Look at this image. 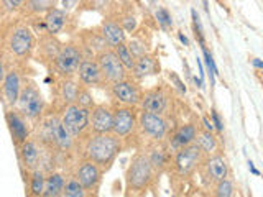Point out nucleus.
Listing matches in <instances>:
<instances>
[{
	"mask_svg": "<svg viewBox=\"0 0 263 197\" xmlns=\"http://www.w3.org/2000/svg\"><path fill=\"white\" fill-rule=\"evenodd\" d=\"M81 160H87L107 171L123 148V142L114 133H87L81 136Z\"/></svg>",
	"mask_w": 263,
	"mask_h": 197,
	"instance_id": "1",
	"label": "nucleus"
},
{
	"mask_svg": "<svg viewBox=\"0 0 263 197\" xmlns=\"http://www.w3.org/2000/svg\"><path fill=\"white\" fill-rule=\"evenodd\" d=\"M155 169L152 168L145 153H137L132 158L127 174H125V184H127V195H142L148 187L152 186L155 179Z\"/></svg>",
	"mask_w": 263,
	"mask_h": 197,
	"instance_id": "2",
	"label": "nucleus"
},
{
	"mask_svg": "<svg viewBox=\"0 0 263 197\" xmlns=\"http://www.w3.org/2000/svg\"><path fill=\"white\" fill-rule=\"evenodd\" d=\"M138 130L150 143H160L171 133V125L164 115L142 110L138 112Z\"/></svg>",
	"mask_w": 263,
	"mask_h": 197,
	"instance_id": "3",
	"label": "nucleus"
},
{
	"mask_svg": "<svg viewBox=\"0 0 263 197\" xmlns=\"http://www.w3.org/2000/svg\"><path fill=\"white\" fill-rule=\"evenodd\" d=\"M84 60L81 46L74 43H64L61 45L60 51L53 60L56 72L63 77H74L79 69V64Z\"/></svg>",
	"mask_w": 263,
	"mask_h": 197,
	"instance_id": "4",
	"label": "nucleus"
},
{
	"mask_svg": "<svg viewBox=\"0 0 263 197\" xmlns=\"http://www.w3.org/2000/svg\"><path fill=\"white\" fill-rule=\"evenodd\" d=\"M138 130V110L137 107L115 105L114 107V125L112 133L117 135L122 142L132 138Z\"/></svg>",
	"mask_w": 263,
	"mask_h": 197,
	"instance_id": "5",
	"label": "nucleus"
},
{
	"mask_svg": "<svg viewBox=\"0 0 263 197\" xmlns=\"http://www.w3.org/2000/svg\"><path fill=\"white\" fill-rule=\"evenodd\" d=\"M89 115L90 109H86V107H81L78 104H71L64 107L61 123L74 140H79L89 131Z\"/></svg>",
	"mask_w": 263,
	"mask_h": 197,
	"instance_id": "6",
	"label": "nucleus"
},
{
	"mask_svg": "<svg viewBox=\"0 0 263 197\" xmlns=\"http://www.w3.org/2000/svg\"><path fill=\"white\" fill-rule=\"evenodd\" d=\"M205 160V156L202 154V151L197 148L196 143H191L184 148H181L176 153H173V168L178 172L179 176H189L193 174L194 171H197L201 168L202 161Z\"/></svg>",
	"mask_w": 263,
	"mask_h": 197,
	"instance_id": "7",
	"label": "nucleus"
},
{
	"mask_svg": "<svg viewBox=\"0 0 263 197\" xmlns=\"http://www.w3.org/2000/svg\"><path fill=\"white\" fill-rule=\"evenodd\" d=\"M109 92L112 95V98L119 105H128V107H138L140 98H142V87L140 84L132 79L130 76L122 79L119 82H114V84L109 86Z\"/></svg>",
	"mask_w": 263,
	"mask_h": 197,
	"instance_id": "8",
	"label": "nucleus"
},
{
	"mask_svg": "<svg viewBox=\"0 0 263 197\" xmlns=\"http://www.w3.org/2000/svg\"><path fill=\"white\" fill-rule=\"evenodd\" d=\"M96 61L99 64V69L102 72V77L107 84H114V82H119L122 79L128 77V71L123 68V64L115 54L112 48H107L105 51L96 56Z\"/></svg>",
	"mask_w": 263,
	"mask_h": 197,
	"instance_id": "9",
	"label": "nucleus"
},
{
	"mask_svg": "<svg viewBox=\"0 0 263 197\" xmlns=\"http://www.w3.org/2000/svg\"><path fill=\"white\" fill-rule=\"evenodd\" d=\"M201 176L204 184L212 186L219 183L222 179H227L230 176V166H229V161L224 154L216 153L212 156H208L202 164H201Z\"/></svg>",
	"mask_w": 263,
	"mask_h": 197,
	"instance_id": "10",
	"label": "nucleus"
},
{
	"mask_svg": "<svg viewBox=\"0 0 263 197\" xmlns=\"http://www.w3.org/2000/svg\"><path fill=\"white\" fill-rule=\"evenodd\" d=\"M72 176L79 181V184L86 189L87 194H97L104 178V169L99 168L92 161L81 160Z\"/></svg>",
	"mask_w": 263,
	"mask_h": 197,
	"instance_id": "11",
	"label": "nucleus"
},
{
	"mask_svg": "<svg viewBox=\"0 0 263 197\" xmlns=\"http://www.w3.org/2000/svg\"><path fill=\"white\" fill-rule=\"evenodd\" d=\"M18 109L22 112L23 117H27L30 120H36L40 119L41 112L45 109V101L43 97H41L40 90L33 86H27L22 92H20V97H18Z\"/></svg>",
	"mask_w": 263,
	"mask_h": 197,
	"instance_id": "12",
	"label": "nucleus"
},
{
	"mask_svg": "<svg viewBox=\"0 0 263 197\" xmlns=\"http://www.w3.org/2000/svg\"><path fill=\"white\" fill-rule=\"evenodd\" d=\"M138 107L145 112L152 113H160L164 115L170 107V94L163 87H153L142 92V98H140Z\"/></svg>",
	"mask_w": 263,
	"mask_h": 197,
	"instance_id": "13",
	"label": "nucleus"
},
{
	"mask_svg": "<svg viewBox=\"0 0 263 197\" xmlns=\"http://www.w3.org/2000/svg\"><path fill=\"white\" fill-rule=\"evenodd\" d=\"M112 125H114V107L99 104L90 109L89 133H112Z\"/></svg>",
	"mask_w": 263,
	"mask_h": 197,
	"instance_id": "14",
	"label": "nucleus"
},
{
	"mask_svg": "<svg viewBox=\"0 0 263 197\" xmlns=\"http://www.w3.org/2000/svg\"><path fill=\"white\" fill-rule=\"evenodd\" d=\"M197 131H199V127L193 122L184 123V125H179L175 131H171L166 140H164L168 150L171 153H176L178 150H181V148L194 143V140L197 136Z\"/></svg>",
	"mask_w": 263,
	"mask_h": 197,
	"instance_id": "15",
	"label": "nucleus"
},
{
	"mask_svg": "<svg viewBox=\"0 0 263 197\" xmlns=\"http://www.w3.org/2000/svg\"><path fill=\"white\" fill-rule=\"evenodd\" d=\"M79 77V84L84 87H104L107 82L102 77V72L99 69V64L92 57H84L79 64V69L76 72Z\"/></svg>",
	"mask_w": 263,
	"mask_h": 197,
	"instance_id": "16",
	"label": "nucleus"
},
{
	"mask_svg": "<svg viewBox=\"0 0 263 197\" xmlns=\"http://www.w3.org/2000/svg\"><path fill=\"white\" fill-rule=\"evenodd\" d=\"M146 158L150 161L152 168L155 169V172H161L166 169L171 164V158L173 153L168 150L166 142H160V143H150V146L146 148Z\"/></svg>",
	"mask_w": 263,
	"mask_h": 197,
	"instance_id": "17",
	"label": "nucleus"
},
{
	"mask_svg": "<svg viewBox=\"0 0 263 197\" xmlns=\"http://www.w3.org/2000/svg\"><path fill=\"white\" fill-rule=\"evenodd\" d=\"M8 48H10V51L18 57L28 56L30 51L33 49V33H31V30L27 27L16 28L12 33L10 40H8Z\"/></svg>",
	"mask_w": 263,
	"mask_h": 197,
	"instance_id": "18",
	"label": "nucleus"
},
{
	"mask_svg": "<svg viewBox=\"0 0 263 197\" xmlns=\"http://www.w3.org/2000/svg\"><path fill=\"white\" fill-rule=\"evenodd\" d=\"M5 119H7L8 130H10V133H12L13 143L20 146L23 142H27L28 135H30V130H28L27 120H25L23 115L16 110H10V112H7Z\"/></svg>",
	"mask_w": 263,
	"mask_h": 197,
	"instance_id": "19",
	"label": "nucleus"
},
{
	"mask_svg": "<svg viewBox=\"0 0 263 197\" xmlns=\"http://www.w3.org/2000/svg\"><path fill=\"white\" fill-rule=\"evenodd\" d=\"M158 68H160V64H158V60H156V56L152 53H146L135 60L134 66H132V69H130V77L140 82L142 79L155 74Z\"/></svg>",
	"mask_w": 263,
	"mask_h": 197,
	"instance_id": "20",
	"label": "nucleus"
},
{
	"mask_svg": "<svg viewBox=\"0 0 263 197\" xmlns=\"http://www.w3.org/2000/svg\"><path fill=\"white\" fill-rule=\"evenodd\" d=\"M99 31H101L102 38L105 40L107 46L112 48V49L117 48L119 45L127 43V35H125V31H123V28L120 27L119 22L104 20Z\"/></svg>",
	"mask_w": 263,
	"mask_h": 197,
	"instance_id": "21",
	"label": "nucleus"
},
{
	"mask_svg": "<svg viewBox=\"0 0 263 197\" xmlns=\"http://www.w3.org/2000/svg\"><path fill=\"white\" fill-rule=\"evenodd\" d=\"M4 97H5V102L13 107L16 102H18V97L22 92V81H20V74L16 72L15 69L5 72V77H4Z\"/></svg>",
	"mask_w": 263,
	"mask_h": 197,
	"instance_id": "22",
	"label": "nucleus"
},
{
	"mask_svg": "<svg viewBox=\"0 0 263 197\" xmlns=\"http://www.w3.org/2000/svg\"><path fill=\"white\" fill-rule=\"evenodd\" d=\"M20 158L23 166L33 171L40 168V161H41V148L35 140H27L20 145Z\"/></svg>",
	"mask_w": 263,
	"mask_h": 197,
	"instance_id": "23",
	"label": "nucleus"
},
{
	"mask_svg": "<svg viewBox=\"0 0 263 197\" xmlns=\"http://www.w3.org/2000/svg\"><path fill=\"white\" fill-rule=\"evenodd\" d=\"M109 48L105 43V40L102 38L101 31L99 30H87L84 31V35H82V54H84V51H87L90 56L96 60L97 54H101L102 51H105V49Z\"/></svg>",
	"mask_w": 263,
	"mask_h": 197,
	"instance_id": "24",
	"label": "nucleus"
},
{
	"mask_svg": "<svg viewBox=\"0 0 263 197\" xmlns=\"http://www.w3.org/2000/svg\"><path fill=\"white\" fill-rule=\"evenodd\" d=\"M194 143L197 145V148L202 151V154L208 158V156H212L219 153V140L214 135V131H208V130H199L197 131V136L194 140Z\"/></svg>",
	"mask_w": 263,
	"mask_h": 197,
	"instance_id": "25",
	"label": "nucleus"
},
{
	"mask_svg": "<svg viewBox=\"0 0 263 197\" xmlns=\"http://www.w3.org/2000/svg\"><path fill=\"white\" fill-rule=\"evenodd\" d=\"M66 22H68V13L61 8H51L49 12H46L45 16V28L49 35H58L63 28Z\"/></svg>",
	"mask_w": 263,
	"mask_h": 197,
	"instance_id": "26",
	"label": "nucleus"
},
{
	"mask_svg": "<svg viewBox=\"0 0 263 197\" xmlns=\"http://www.w3.org/2000/svg\"><path fill=\"white\" fill-rule=\"evenodd\" d=\"M64 183L66 178L61 174V172H49L45 179V191L41 197H58L63 194L64 189Z\"/></svg>",
	"mask_w": 263,
	"mask_h": 197,
	"instance_id": "27",
	"label": "nucleus"
},
{
	"mask_svg": "<svg viewBox=\"0 0 263 197\" xmlns=\"http://www.w3.org/2000/svg\"><path fill=\"white\" fill-rule=\"evenodd\" d=\"M79 82L74 81L72 77H63L61 84H60V98L63 101L64 107L76 104V97H78V90H79Z\"/></svg>",
	"mask_w": 263,
	"mask_h": 197,
	"instance_id": "28",
	"label": "nucleus"
},
{
	"mask_svg": "<svg viewBox=\"0 0 263 197\" xmlns=\"http://www.w3.org/2000/svg\"><path fill=\"white\" fill-rule=\"evenodd\" d=\"M45 172L38 169H33L31 171V178H30V192L33 197H41L45 191Z\"/></svg>",
	"mask_w": 263,
	"mask_h": 197,
	"instance_id": "29",
	"label": "nucleus"
},
{
	"mask_svg": "<svg viewBox=\"0 0 263 197\" xmlns=\"http://www.w3.org/2000/svg\"><path fill=\"white\" fill-rule=\"evenodd\" d=\"M63 194L66 197H86V189L79 184V181L74 178V176H69L66 178V183H64V189H63Z\"/></svg>",
	"mask_w": 263,
	"mask_h": 197,
	"instance_id": "30",
	"label": "nucleus"
},
{
	"mask_svg": "<svg viewBox=\"0 0 263 197\" xmlns=\"http://www.w3.org/2000/svg\"><path fill=\"white\" fill-rule=\"evenodd\" d=\"M212 197H234V183L227 179H222L219 183L212 184Z\"/></svg>",
	"mask_w": 263,
	"mask_h": 197,
	"instance_id": "31",
	"label": "nucleus"
},
{
	"mask_svg": "<svg viewBox=\"0 0 263 197\" xmlns=\"http://www.w3.org/2000/svg\"><path fill=\"white\" fill-rule=\"evenodd\" d=\"M114 51H115V54H117V57L120 60V63L123 64V68H125V69L130 72L132 66H134V63H135V57L132 56V53L128 51L127 45H125V43H123V45H119L117 48H114Z\"/></svg>",
	"mask_w": 263,
	"mask_h": 197,
	"instance_id": "32",
	"label": "nucleus"
},
{
	"mask_svg": "<svg viewBox=\"0 0 263 197\" xmlns=\"http://www.w3.org/2000/svg\"><path fill=\"white\" fill-rule=\"evenodd\" d=\"M127 48H128V51L132 53V56L135 57H140V56H143V54H146V53H150V49H148V46L145 45V41H142V40H138V38H134V40H130V41H127Z\"/></svg>",
	"mask_w": 263,
	"mask_h": 197,
	"instance_id": "33",
	"label": "nucleus"
},
{
	"mask_svg": "<svg viewBox=\"0 0 263 197\" xmlns=\"http://www.w3.org/2000/svg\"><path fill=\"white\" fill-rule=\"evenodd\" d=\"M76 104L81 105V107H86V109H92V107L96 105L94 104V97H92V94H90L89 87L79 86L78 97H76Z\"/></svg>",
	"mask_w": 263,
	"mask_h": 197,
	"instance_id": "34",
	"label": "nucleus"
},
{
	"mask_svg": "<svg viewBox=\"0 0 263 197\" xmlns=\"http://www.w3.org/2000/svg\"><path fill=\"white\" fill-rule=\"evenodd\" d=\"M58 0H30L28 2V8L35 13H43V12H49L51 8H54Z\"/></svg>",
	"mask_w": 263,
	"mask_h": 197,
	"instance_id": "35",
	"label": "nucleus"
},
{
	"mask_svg": "<svg viewBox=\"0 0 263 197\" xmlns=\"http://www.w3.org/2000/svg\"><path fill=\"white\" fill-rule=\"evenodd\" d=\"M155 16H156V20H158V25H160L163 30L173 28V18H171V15H170V12L166 10V8L160 7L158 10L155 12Z\"/></svg>",
	"mask_w": 263,
	"mask_h": 197,
	"instance_id": "36",
	"label": "nucleus"
},
{
	"mask_svg": "<svg viewBox=\"0 0 263 197\" xmlns=\"http://www.w3.org/2000/svg\"><path fill=\"white\" fill-rule=\"evenodd\" d=\"M201 46H202V53H204V57H205V64H208V69H209L211 84H214V77H216V74H217L216 63H214V60H212V54L208 51V48H205V45H201Z\"/></svg>",
	"mask_w": 263,
	"mask_h": 197,
	"instance_id": "37",
	"label": "nucleus"
},
{
	"mask_svg": "<svg viewBox=\"0 0 263 197\" xmlns=\"http://www.w3.org/2000/svg\"><path fill=\"white\" fill-rule=\"evenodd\" d=\"M191 16H193V23H194V31H196V38H199V43L204 45V30H202V25H201V20H199V15L197 12L191 10Z\"/></svg>",
	"mask_w": 263,
	"mask_h": 197,
	"instance_id": "38",
	"label": "nucleus"
},
{
	"mask_svg": "<svg viewBox=\"0 0 263 197\" xmlns=\"http://www.w3.org/2000/svg\"><path fill=\"white\" fill-rule=\"evenodd\" d=\"M120 27L123 28V31H125V33L135 31V28H137V20H135V16H132V15L123 16V18L120 20Z\"/></svg>",
	"mask_w": 263,
	"mask_h": 197,
	"instance_id": "39",
	"label": "nucleus"
},
{
	"mask_svg": "<svg viewBox=\"0 0 263 197\" xmlns=\"http://www.w3.org/2000/svg\"><path fill=\"white\" fill-rule=\"evenodd\" d=\"M168 77H170V81L173 82V84H175V87L179 90V92H183V94H186V84H184V82L183 81H181L179 79V76H178V74L176 72H173V71H168Z\"/></svg>",
	"mask_w": 263,
	"mask_h": 197,
	"instance_id": "40",
	"label": "nucleus"
},
{
	"mask_svg": "<svg viewBox=\"0 0 263 197\" xmlns=\"http://www.w3.org/2000/svg\"><path fill=\"white\" fill-rule=\"evenodd\" d=\"M4 2V7L7 10H18V8L25 4V0H2Z\"/></svg>",
	"mask_w": 263,
	"mask_h": 197,
	"instance_id": "41",
	"label": "nucleus"
},
{
	"mask_svg": "<svg viewBox=\"0 0 263 197\" xmlns=\"http://www.w3.org/2000/svg\"><path fill=\"white\" fill-rule=\"evenodd\" d=\"M211 115H212V125H214V130H217V131H222L224 130V125H222V120H220V117H219V113H217V110H211Z\"/></svg>",
	"mask_w": 263,
	"mask_h": 197,
	"instance_id": "42",
	"label": "nucleus"
},
{
	"mask_svg": "<svg viewBox=\"0 0 263 197\" xmlns=\"http://www.w3.org/2000/svg\"><path fill=\"white\" fill-rule=\"evenodd\" d=\"M202 123H204V130H208V131H214V125H212V122H209V119H202Z\"/></svg>",
	"mask_w": 263,
	"mask_h": 197,
	"instance_id": "43",
	"label": "nucleus"
},
{
	"mask_svg": "<svg viewBox=\"0 0 263 197\" xmlns=\"http://www.w3.org/2000/svg\"><path fill=\"white\" fill-rule=\"evenodd\" d=\"M5 77V66H4V60H2V54H0V82L4 81Z\"/></svg>",
	"mask_w": 263,
	"mask_h": 197,
	"instance_id": "44",
	"label": "nucleus"
},
{
	"mask_svg": "<svg viewBox=\"0 0 263 197\" xmlns=\"http://www.w3.org/2000/svg\"><path fill=\"white\" fill-rule=\"evenodd\" d=\"M63 4H64V8H66V10H69V8H72L74 4H76V0H63Z\"/></svg>",
	"mask_w": 263,
	"mask_h": 197,
	"instance_id": "45",
	"label": "nucleus"
},
{
	"mask_svg": "<svg viewBox=\"0 0 263 197\" xmlns=\"http://www.w3.org/2000/svg\"><path fill=\"white\" fill-rule=\"evenodd\" d=\"M178 38H179V41H181V43H183L184 46H187V45H189V40L183 35V33H178Z\"/></svg>",
	"mask_w": 263,
	"mask_h": 197,
	"instance_id": "46",
	"label": "nucleus"
},
{
	"mask_svg": "<svg viewBox=\"0 0 263 197\" xmlns=\"http://www.w3.org/2000/svg\"><path fill=\"white\" fill-rule=\"evenodd\" d=\"M252 63H253V66H255L257 69H261V68H263V64H261V61L258 60V57H253Z\"/></svg>",
	"mask_w": 263,
	"mask_h": 197,
	"instance_id": "47",
	"label": "nucleus"
},
{
	"mask_svg": "<svg viewBox=\"0 0 263 197\" xmlns=\"http://www.w3.org/2000/svg\"><path fill=\"white\" fill-rule=\"evenodd\" d=\"M249 168H250V171L253 172L255 176H258V174H260V172H258V169H255V166H253V163H252V161H249Z\"/></svg>",
	"mask_w": 263,
	"mask_h": 197,
	"instance_id": "48",
	"label": "nucleus"
},
{
	"mask_svg": "<svg viewBox=\"0 0 263 197\" xmlns=\"http://www.w3.org/2000/svg\"><path fill=\"white\" fill-rule=\"evenodd\" d=\"M202 2H204V7H205V10H208V12H209V7H208L209 4H208V0H202Z\"/></svg>",
	"mask_w": 263,
	"mask_h": 197,
	"instance_id": "49",
	"label": "nucleus"
},
{
	"mask_svg": "<svg viewBox=\"0 0 263 197\" xmlns=\"http://www.w3.org/2000/svg\"><path fill=\"white\" fill-rule=\"evenodd\" d=\"M86 197H97V194H86Z\"/></svg>",
	"mask_w": 263,
	"mask_h": 197,
	"instance_id": "50",
	"label": "nucleus"
},
{
	"mask_svg": "<svg viewBox=\"0 0 263 197\" xmlns=\"http://www.w3.org/2000/svg\"><path fill=\"white\" fill-rule=\"evenodd\" d=\"M58 197H66V195H64V194H61V195H58Z\"/></svg>",
	"mask_w": 263,
	"mask_h": 197,
	"instance_id": "51",
	"label": "nucleus"
},
{
	"mask_svg": "<svg viewBox=\"0 0 263 197\" xmlns=\"http://www.w3.org/2000/svg\"><path fill=\"white\" fill-rule=\"evenodd\" d=\"M150 2H152V4H153V2H155V0H150Z\"/></svg>",
	"mask_w": 263,
	"mask_h": 197,
	"instance_id": "52",
	"label": "nucleus"
}]
</instances>
